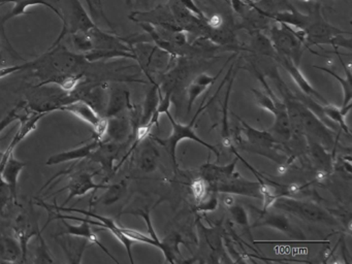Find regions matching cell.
I'll return each mask as SVG.
<instances>
[{
  "label": "cell",
  "mask_w": 352,
  "mask_h": 264,
  "mask_svg": "<svg viewBox=\"0 0 352 264\" xmlns=\"http://www.w3.org/2000/svg\"><path fill=\"white\" fill-rule=\"evenodd\" d=\"M309 152L313 164L320 171L329 173L333 170V156L327 152V148L315 140H309Z\"/></svg>",
  "instance_id": "4316f807"
},
{
  "label": "cell",
  "mask_w": 352,
  "mask_h": 264,
  "mask_svg": "<svg viewBox=\"0 0 352 264\" xmlns=\"http://www.w3.org/2000/svg\"><path fill=\"white\" fill-rule=\"evenodd\" d=\"M236 54L234 53L232 57H230V59L223 64L221 69L218 72L217 74L215 76H209L208 74H201L199 76H195L193 78L192 82L188 85L187 87V93H188V100H187V111L190 113L191 109H192L193 104H195L197 99L203 94L205 91H207L209 89L210 86L214 85V82L217 80V78H219L220 74H221L222 70L226 68V66L236 57Z\"/></svg>",
  "instance_id": "ac0fdd59"
},
{
  "label": "cell",
  "mask_w": 352,
  "mask_h": 264,
  "mask_svg": "<svg viewBox=\"0 0 352 264\" xmlns=\"http://www.w3.org/2000/svg\"><path fill=\"white\" fill-rule=\"evenodd\" d=\"M108 119V128H107V138L112 142L125 144L133 138V126L131 119L126 116L117 115Z\"/></svg>",
  "instance_id": "ffe728a7"
},
{
  "label": "cell",
  "mask_w": 352,
  "mask_h": 264,
  "mask_svg": "<svg viewBox=\"0 0 352 264\" xmlns=\"http://www.w3.org/2000/svg\"><path fill=\"white\" fill-rule=\"evenodd\" d=\"M236 72H232V76L228 78V90H226V97H224L223 103H222V119H221V138L222 146L224 148L230 150L234 146V140H232V133H230V124H228V103H230V93H232V84L236 78Z\"/></svg>",
  "instance_id": "83f0119b"
},
{
  "label": "cell",
  "mask_w": 352,
  "mask_h": 264,
  "mask_svg": "<svg viewBox=\"0 0 352 264\" xmlns=\"http://www.w3.org/2000/svg\"><path fill=\"white\" fill-rule=\"evenodd\" d=\"M140 153L138 165L143 173H151L156 170L160 160V151L154 146L150 135L139 144Z\"/></svg>",
  "instance_id": "7402d4cb"
},
{
  "label": "cell",
  "mask_w": 352,
  "mask_h": 264,
  "mask_svg": "<svg viewBox=\"0 0 352 264\" xmlns=\"http://www.w3.org/2000/svg\"><path fill=\"white\" fill-rule=\"evenodd\" d=\"M26 163L23 161L18 160L15 154H12L6 162L3 170L0 171V175L5 179L6 183L11 188L12 195H13L14 201L17 204V186L18 179L20 173L25 168Z\"/></svg>",
  "instance_id": "cb8c5ba5"
},
{
  "label": "cell",
  "mask_w": 352,
  "mask_h": 264,
  "mask_svg": "<svg viewBox=\"0 0 352 264\" xmlns=\"http://www.w3.org/2000/svg\"><path fill=\"white\" fill-rule=\"evenodd\" d=\"M49 115L48 113H36L32 111V113H28V115L19 116L20 122L19 129L16 132L14 138H12L11 142L8 146L7 150L3 153L1 159H0V171L3 170V166H5L6 162H7L9 157L15 152L16 148L21 144L22 140L32 133V131L36 129L38 127V122Z\"/></svg>",
  "instance_id": "9a60e30c"
},
{
  "label": "cell",
  "mask_w": 352,
  "mask_h": 264,
  "mask_svg": "<svg viewBox=\"0 0 352 264\" xmlns=\"http://www.w3.org/2000/svg\"><path fill=\"white\" fill-rule=\"evenodd\" d=\"M274 60H276L289 74L292 80L298 85V89L304 93V95L315 99V100L320 102L321 104H327V99H324V97L320 93L317 92L313 88L312 85L308 82V80L305 78L304 74L300 72V66L296 65L292 60L287 59V58L283 57V56L277 55Z\"/></svg>",
  "instance_id": "2e32d148"
},
{
  "label": "cell",
  "mask_w": 352,
  "mask_h": 264,
  "mask_svg": "<svg viewBox=\"0 0 352 264\" xmlns=\"http://www.w3.org/2000/svg\"><path fill=\"white\" fill-rule=\"evenodd\" d=\"M86 61L96 62L104 59H113V58H129L135 60V56L131 52L119 51V50H91L84 53Z\"/></svg>",
  "instance_id": "e575fe53"
},
{
  "label": "cell",
  "mask_w": 352,
  "mask_h": 264,
  "mask_svg": "<svg viewBox=\"0 0 352 264\" xmlns=\"http://www.w3.org/2000/svg\"><path fill=\"white\" fill-rule=\"evenodd\" d=\"M63 173H67L69 183L56 192V193H60L65 190H69V195L63 206H67L74 198L86 195L89 191L96 192L100 189H106L109 186L106 183L96 184L94 182V177L102 173L100 169L91 173V171H73V168L71 167Z\"/></svg>",
  "instance_id": "ba28073f"
},
{
  "label": "cell",
  "mask_w": 352,
  "mask_h": 264,
  "mask_svg": "<svg viewBox=\"0 0 352 264\" xmlns=\"http://www.w3.org/2000/svg\"><path fill=\"white\" fill-rule=\"evenodd\" d=\"M60 2L61 21H63V30L57 37L51 47L59 45L60 41L74 33L86 32L96 26V23L90 18L89 14L86 12L80 0H59ZM50 47V49H51Z\"/></svg>",
  "instance_id": "5b68a950"
},
{
  "label": "cell",
  "mask_w": 352,
  "mask_h": 264,
  "mask_svg": "<svg viewBox=\"0 0 352 264\" xmlns=\"http://www.w3.org/2000/svg\"><path fill=\"white\" fill-rule=\"evenodd\" d=\"M322 113L327 121L331 122L333 124L337 123L340 128H341L342 131L345 132L347 135H350L349 128H348L347 124L345 122V117L347 113L344 111L341 107L327 103V104L322 105Z\"/></svg>",
  "instance_id": "d590c367"
},
{
  "label": "cell",
  "mask_w": 352,
  "mask_h": 264,
  "mask_svg": "<svg viewBox=\"0 0 352 264\" xmlns=\"http://www.w3.org/2000/svg\"><path fill=\"white\" fill-rule=\"evenodd\" d=\"M230 2H232V10L240 16H243L244 12L250 8V4L245 0H230Z\"/></svg>",
  "instance_id": "7dc6e473"
},
{
  "label": "cell",
  "mask_w": 352,
  "mask_h": 264,
  "mask_svg": "<svg viewBox=\"0 0 352 264\" xmlns=\"http://www.w3.org/2000/svg\"><path fill=\"white\" fill-rule=\"evenodd\" d=\"M232 115L234 116V119L240 122V133L246 138V140H244L239 135L236 140V144L242 146L243 150L263 155L279 164H282L285 161V156L278 152V148L280 150V142L276 140L271 131H261L249 125L236 113H232Z\"/></svg>",
  "instance_id": "7a4b0ae2"
},
{
  "label": "cell",
  "mask_w": 352,
  "mask_h": 264,
  "mask_svg": "<svg viewBox=\"0 0 352 264\" xmlns=\"http://www.w3.org/2000/svg\"><path fill=\"white\" fill-rule=\"evenodd\" d=\"M258 212L259 217L252 227L265 226L277 229L284 234L292 239H306L304 232L300 227L292 223L285 214H274L269 210L263 212L261 210H255Z\"/></svg>",
  "instance_id": "5bb4252c"
},
{
  "label": "cell",
  "mask_w": 352,
  "mask_h": 264,
  "mask_svg": "<svg viewBox=\"0 0 352 264\" xmlns=\"http://www.w3.org/2000/svg\"><path fill=\"white\" fill-rule=\"evenodd\" d=\"M254 245H312V243H329V241H308V239H290V241H253Z\"/></svg>",
  "instance_id": "f35d334b"
},
{
  "label": "cell",
  "mask_w": 352,
  "mask_h": 264,
  "mask_svg": "<svg viewBox=\"0 0 352 264\" xmlns=\"http://www.w3.org/2000/svg\"><path fill=\"white\" fill-rule=\"evenodd\" d=\"M251 34H252V39H251L250 47H245V50L252 52L253 54H258V55L267 56L272 59H275L277 53L272 45L270 37L263 33V31H256Z\"/></svg>",
  "instance_id": "d6a6232c"
},
{
  "label": "cell",
  "mask_w": 352,
  "mask_h": 264,
  "mask_svg": "<svg viewBox=\"0 0 352 264\" xmlns=\"http://www.w3.org/2000/svg\"><path fill=\"white\" fill-rule=\"evenodd\" d=\"M160 84L155 82L152 85V88L146 94L145 101L141 107V120H140L139 126L147 124L154 111L157 109L158 102H160Z\"/></svg>",
  "instance_id": "836d02e7"
},
{
  "label": "cell",
  "mask_w": 352,
  "mask_h": 264,
  "mask_svg": "<svg viewBox=\"0 0 352 264\" xmlns=\"http://www.w3.org/2000/svg\"><path fill=\"white\" fill-rule=\"evenodd\" d=\"M236 163H238V158L234 159L230 164L226 165L213 164V163L208 162L201 165V169H199V175L208 185L221 183V182L230 179L236 173Z\"/></svg>",
  "instance_id": "44dd1931"
},
{
  "label": "cell",
  "mask_w": 352,
  "mask_h": 264,
  "mask_svg": "<svg viewBox=\"0 0 352 264\" xmlns=\"http://www.w3.org/2000/svg\"><path fill=\"white\" fill-rule=\"evenodd\" d=\"M88 3V6H89L90 10L94 12V14H96V10L94 8V3H92L91 0H86Z\"/></svg>",
  "instance_id": "c3c4849f"
},
{
  "label": "cell",
  "mask_w": 352,
  "mask_h": 264,
  "mask_svg": "<svg viewBox=\"0 0 352 264\" xmlns=\"http://www.w3.org/2000/svg\"><path fill=\"white\" fill-rule=\"evenodd\" d=\"M71 36L74 45H75L78 51L83 52V54L91 51V39H90L87 31H86V32L74 33Z\"/></svg>",
  "instance_id": "ab89813d"
},
{
  "label": "cell",
  "mask_w": 352,
  "mask_h": 264,
  "mask_svg": "<svg viewBox=\"0 0 352 264\" xmlns=\"http://www.w3.org/2000/svg\"><path fill=\"white\" fill-rule=\"evenodd\" d=\"M270 39L277 55L283 56L292 60L296 65L300 66L304 55V43L296 36L292 27L283 23L275 22L269 27Z\"/></svg>",
  "instance_id": "52a82bcc"
},
{
  "label": "cell",
  "mask_w": 352,
  "mask_h": 264,
  "mask_svg": "<svg viewBox=\"0 0 352 264\" xmlns=\"http://www.w3.org/2000/svg\"><path fill=\"white\" fill-rule=\"evenodd\" d=\"M129 19L138 24L139 23H149V24L162 27L166 30H182L177 24L168 3L156 6L153 10H147V12H140V10L133 12L129 14Z\"/></svg>",
  "instance_id": "4fadbf2b"
},
{
  "label": "cell",
  "mask_w": 352,
  "mask_h": 264,
  "mask_svg": "<svg viewBox=\"0 0 352 264\" xmlns=\"http://www.w3.org/2000/svg\"><path fill=\"white\" fill-rule=\"evenodd\" d=\"M12 199H13V195H12L11 188L0 175V212H3V208Z\"/></svg>",
  "instance_id": "7bdbcfd3"
},
{
  "label": "cell",
  "mask_w": 352,
  "mask_h": 264,
  "mask_svg": "<svg viewBox=\"0 0 352 264\" xmlns=\"http://www.w3.org/2000/svg\"><path fill=\"white\" fill-rule=\"evenodd\" d=\"M343 64L344 69H345L346 76L345 78H342L339 74H336L333 70L329 69L327 67H322V66H317L313 65V67L317 68V69L321 70V72H327L329 76H333L335 80H337L338 82L341 85L342 90H343L344 94V100L343 104H342L341 109H343L346 113H349L350 109H351V99H352V80H351V70L345 65V64L342 62Z\"/></svg>",
  "instance_id": "f546056e"
},
{
  "label": "cell",
  "mask_w": 352,
  "mask_h": 264,
  "mask_svg": "<svg viewBox=\"0 0 352 264\" xmlns=\"http://www.w3.org/2000/svg\"><path fill=\"white\" fill-rule=\"evenodd\" d=\"M208 191H209V190H208V184L206 183L201 177H199V179H195V181L193 182V195H195V197L199 200V202L201 201V200H203L204 198H206Z\"/></svg>",
  "instance_id": "ee69618b"
},
{
  "label": "cell",
  "mask_w": 352,
  "mask_h": 264,
  "mask_svg": "<svg viewBox=\"0 0 352 264\" xmlns=\"http://www.w3.org/2000/svg\"><path fill=\"white\" fill-rule=\"evenodd\" d=\"M38 245L36 249V258L34 259V263H54L52 254L45 241L44 236H43V230L41 229L38 232Z\"/></svg>",
  "instance_id": "74e56055"
},
{
  "label": "cell",
  "mask_w": 352,
  "mask_h": 264,
  "mask_svg": "<svg viewBox=\"0 0 352 264\" xmlns=\"http://www.w3.org/2000/svg\"><path fill=\"white\" fill-rule=\"evenodd\" d=\"M54 239L65 252L69 263H81L84 252L90 243L88 239L76 236V235L60 234V233H57Z\"/></svg>",
  "instance_id": "e0dca14e"
},
{
  "label": "cell",
  "mask_w": 352,
  "mask_h": 264,
  "mask_svg": "<svg viewBox=\"0 0 352 264\" xmlns=\"http://www.w3.org/2000/svg\"><path fill=\"white\" fill-rule=\"evenodd\" d=\"M273 206L282 212H288L310 222L321 223L329 226L339 225L337 219L333 214L313 202L302 201V200L286 197L284 195L278 197L274 202Z\"/></svg>",
  "instance_id": "8992f818"
},
{
  "label": "cell",
  "mask_w": 352,
  "mask_h": 264,
  "mask_svg": "<svg viewBox=\"0 0 352 264\" xmlns=\"http://www.w3.org/2000/svg\"><path fill=\"white\" fill-rule=\"evenodd\" d=\"M3 61V55H1V51H0V62Z\"/></svg>",
  "instance_id": "f907efd6"
},
{
  "label": "cell",
  "mask_w": 352,
  "mask_h": 264,
  "mask_svg": "<svg viewBox=\"0 0 352 264\" xmlns=\"http://www.w3.org/2000/svg\"><path fill=\"white\" fill-rule=\"evenodd\" d=\"M10 2L14 3V8H12L9 14L3 16V20H1V24H5L7 21L11 20V19L15 18V16H19L21 14H30L28 12V8L34 6H47V8L53 10L61 20L60 10L55 8L48 0H0V6L1 4L10 3Z\"/></svg>",
  "instance_id": "d4e9b609"
},
{
  "label": "cell",
  "mask_w": 352,
  "mask_h": 264,
  "mask_svg": "<svg viewBox=\"0 0 352 264\" xmlns=\"http://www.w3.org/2000/svg\"><path fill=\"white\" fill-rule=\"evenodd\" d=\"M178 1L180 2L183 8H186L191 14H195L197 18H199V20L206 21V22H207L208 16H206L205 12L195 4L193 0H178Z\"/></svg>",
  "instance_id": "f6af8a7d"
},
{
  "label": "cell",
  "mask_w": 352,
  "mask_h": 264,
  "mask_svg": "<svg viewBox=\"0 0 352 264\" xmlns=\"http://www.w3.org/2000/svg\"><path fill=\"white\" fill-rule=\"evenodd\" d=\"M302 1L308 2V1H311V0H302Z\"/></svg>",
  "instance_id": "816d5d0a"
},
{
  "label": "cell",
  "mask_w": 352,
  "mask_h": 264,
  "mask_svg": "<svg viewBox=\"0 0 352 264\" xmlns=\"http://www.w3.org/2000/svg\"><path fill=\"white\" fill-rule=\"evenodd\" d=\"M41 230L38 225V217L36 214L34 206L30 204V208L24 210L16 219L14 223V231L15 236L21 245L22 253H23V262L26 261L28 252V243L38 235Z\"/></svg>",
  "instance_id": "7c38bea8"
},
{
  "label": "cell",
  "mask_w": 352,
  "mask_h": 264,
  "mask_svg": "<svg viewBox=\"0 0 352 264\" xmlns=\"http://www.w3.org/2000/svg\"><path fill=\"white\" fill-rule=\"evenodd\" d=\"M0 259L11 263L23 262V253L17 237L0 234Z\"/></svg>",
  "instance_id": "484cf974"
},
{
  "label": "cell",
  "mask_w": 352,
  "mask_h": 264,
  "mask_svg": "<svg viewBox=\"0 0 352 264\" xmlns=\"http://www.w3.org/2000/svg\"><path fill=\"white\" fill-rule=\"evenodd\" d=\"M60 111L73 113L74 116L79 118L82 121L91 125L94 130V138L100 140H104L106 138L108 119L98 115L96 109L91 105L88 104L86 101L81 100V99L72 101V102L67 103L65 107H61Z\"/></svg>",
  "instance_id": "30bf717a"
},
{
  "label": "cell",
  "mask_w": 352,
  "mask_h": 264,
  "mask_svg": "<svg viewBox=\"0 0 352 264\" xmlns=\"http://www.w3.org/2000/svg\"><path fill=\"white\" fill-rule=\"evenodd\" d=\"M228 210H230V214H232L234 222H236L239 226L242 227V228L246 231L249 239H250L251 243H253L254 239H253L252 235H251L249 217L248 214H247L246 210H245L244 206L234 202V204H232V206H228Z\"/></svg>",
  "instance_id": "8d00e7d4"
},
{
  "label": "cell",
  "mask_w": 352,
  "mask_h": 264,
  "mask_svg": "<svg viewBox=\"0 0 352 264\" xmlns=\"http://www.w3.org/2000/svg\"><path fill=\"white\" fill-rule=\"evenodd\" d=\"M206 198H207V199L204 198V199L201 200L199 204H197V208H195L197 212H214V210L218 208L219 199H218L217 195H216V192H212V195H210L209 197L206 196Z\"/></svg>",
  "instance_id": "b9f144b4"
},
{
  "label": "cell",
  "mask_w": 352,
  "mask_h": 264,
  "mask_svg": "<svg viewBox=\"0 0 352 264\" xmlns=\"http://www.w3.org/2000/svg\"><path fill=\"white\" fill-rule=\"evenodd\" d=\"M162 241V251L164 253V257H166V261L168 263H176V262L180 261L182 259V255H181L180 247L181 243L183 245H187L186 241L183 239L181 236L180 233L177 231H173L170 234L166 235Z\"/></svg>",
  "instance_id": "f1b7e54d"
},
{
  "label": "cell",
  "mask_w": 352,
  "mask_h": 264,
  "mask_svg": "<svg viewBox=\"0 0 352 264\" xmlns=\"http://www.w3.org/2000/svg\"><path fill=\"white\" fill-rule=\"evenodd\" d=\"M129 91L120 87H114L109 91L108 104H107L104 117L110 118L120 115L125 109L131 107Z\"/></svg>",
  "instance_id": "603a6c76"
},
{
  "label": "cell",
  "mask_w": 352,
  "mask_h": 264,
  "mask_svg": "<svg viewBox=\"0 0 352 264\" xmlns=\"http://www.w3.org/2000/svg\"><path fill=\"white\" fill-rule=\"evenodd\" d=\"M129 190V182L126 179L112 184L106 188V192L96 199V204L110 206L118 202L126 196Z\"/></svg>",
  "instance_id": "4dcf8cb0"
},
{
  "label": "cell",
  "mask_w": 352,
  "mask_h": 264,
  "mask_svg": "<svg viewBox=\"0 0 352 264\" xmlns=\"http://www.w3.org/2000/svg\"><path fill=\"white\" fill-rule=\"evenodd\" d=\"M232 70L230 68L228 74H226V78L222 80L221 85H220L219 88H218L217 92H216L215 94L209 99V101L205 103V104H204V102L201 103V107L197 109L195 117L191 119V121L189 122L188 124H185L184 125V124H181L179 123V122H177L176 120L174 119V117H173L172 113H170V109H168V111H166V117H168V119L170 120V124H172V132H170V135L166 138H164V140H162V138H154V136H150L152 140H156L158 144H162V146H164V148H166V150L168 151V155H170V159H172L173 164H174L175 170H177V168H178V163H177L176 157L177 146H178L179 142H182L183 140H193V142H199L201 146H204L205 148H209L210 151H212V152L216 155V157H217V161H219V150H218L215 146H213V144H208L205 140L199 138L197 132L193 130V127H195V122H197V118L201 115V111H205V109H207L212 102H213L214 99L217 97L218 93L220 92L222 87L226 85V82H228L230 76H232Z\"/></svg>",
  "instance_id": "6da1fadb"
},
{
  "label": "cell",
  "mask_w": 352,
  "mask_h": 264,
  "mask_svg": "<svg viewBox=\"0 0 352 264\" xmlns=\"http://www.w3.org/2000/svg\"><path fill=\"white\" fill-rule=\"evenodd\" d=\"M125 2H126L127 6H133V0H125Z\"/></svg>",
  "instance_id": "681fc988"
},
{
  "label": "cell",
  "mask_w": 352,
  "mask_h": 264,
  "mask_svg": "<svg viewBox=\"0 0 352 264\" xmlns=\"http://www.w3.org/2000/svg\"><path fill=\"white\" fill-rule=\"evenodd\" d=\"M274 118H275V121H274L273 127L269 131L276 135H279L283 140H289L292 138V129L285 103L282 107H278L277 111L274 113Z\"/></svg>",
  "instance_id": "1f68e13d"
},
{
  "label": "cell",
  "mask_w": 352,
  "mask_h": 264,
  "mask_svg": "<svg viewBox=\"0 0 352 264\" xmlns=\"http://www.w3.org/2000/svg\"><path fill=\"white\" fill-rule=\"evenodd\" d=\"M265 182V181H263ZM263 182H253L244 179L236 171L230 179L221 183L208 185V190L216 193L234 194V195L247 196V197L261 199V184Z\"/></svg>",
  "instance_id": "9c48e42d"
},
{
  "label": "cell",
  "mask_w": 352,
  "mask_h": 264,
  "mask_svg": "<svg viewBox=\"0 0 352 264\" xmlns=\"http://www.w3.org/2000/svg\"><path fill=\"white\" fill-rule=\"evenodd\" d=\"M25 105L26 101H20V102L18 103V105L13 107L5 118L0 120V133H1V132H3L8 126L11 125L12 123L19 120L20 115L18 113V111H19L21 107H25Z\"/></svg>",
  "instance_id": "60d3db41"
},
{
  "label": "cell",
  "mask_w": 352,
  "mask_h": 264,
  "mask_svg": "<svg viewBox=\"0 0 352 264\" xmlns=\"http://www.w3.org/2000/svg\"><path fill=\"white\" fill-rule=\"evenodd\" d=\"M74 100H77V97L73 92H65L58 86L36 85L32 90L28 92L26 107L36 113H50L52 111H60L61 107Z\"/></svg>",
  "instance_id": "277c9868"
},
{
  "label": "cell",
  "mask_w": 352,
  "mask_h": 264,
  "mask_svg": "<svg viewBox=\"0 0 352 264\" xmlns=\"http://www.w3.org/2000/svg\"><path fill=\"white\" fill-rule=\"evenodd\" d=\"M34 63H36V61H30L28 62V63L22 64V65L7 66V67L0 68V78H3L6 76L16 74V72L34 67Z\"/></svg>",
  "instance_id": "bcb514c9"
},
{
  "label": "cell",
  "mask_w": 352,
  "mask_h": 264,
  "mask_svg": "<svg viewBox=\"0 0 352 264\" xmlns=\"http://www.w3.org/2000/svg\"><path fill=\"white\" fill-rule=\"evenodd\" d=\"M34 61V66H43V68L40 67L38 69H44L47 72L46 76H48L45 80L55 76L82 74L84 72V64L87 62L83 54L79 55L73 53L60 45V43L49 49L46 54Z\"/></svg>",
  "instance_id": "3957f363"
},
{
  "label": "cell",
  "mask_w": 352,
  "mask_h": 264,
  "mask_svg": "<svg viewBox=\"0 0 352 264\" xmlns=\"http://www.w3.org/2000/svg\"><path fill=\"white\" fill-rule=\"evenodd\" d=\"M123 146L124 144L104 140L88 157L91 162L100 165V170L104 175L102 183H107L115 175L114 163L118 158Z\"/></svg>",
  "instance_id": "8fae6325"
},
{
  "label": "cell",
  "mask_w": 352,
  "mask_h": 264,
  "mask_svg": "<svg viewBox=\"0 0 352 264\" xmlns=\"http://www.w3.org/2000/svg\"><path fill=\"white\" fill-rule=\"evenodd\" d=\"M100 142H102V140L94 136L92 140L78 146V148L65 151V152L57 153V154L49 157L46 165L50 166V165L61 164V163L69 162V161H79L83 160V159L85 160L100 146Z\"/></svg>",
  "instance_id": "d6986e66"
}]
</instances>
